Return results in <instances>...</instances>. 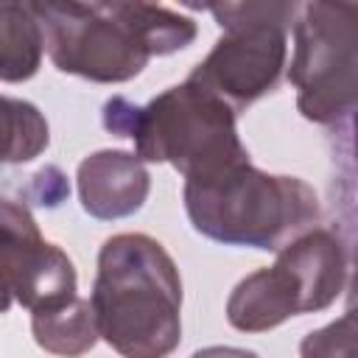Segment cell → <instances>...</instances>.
<instances>
[{
	"label": "cell",
	"instance_id": "1",
	"mask_svg": "<svg viewBox=\"0 0 358 358\" xmlns=\"http://www.w3.org/2000/svg\"><path fill=\"white\" fill-rule=\"evenodd\" d=\"M31 8L53 67L95 84L131 81L151 56L185 50L199 34L190 17L154 3L45 0Z\"/></svg>",
	"mask_w": 358,
	"mask_h": 358
},
{
	"label": "cell",
	"instance_id": "2",
	"mask_svg": "<svg viewBox=\"0 0 358 358\" xmlns=\"http://www.w3.org/2000/svg\"><path fill=\"white\" fill-rule=\"evenodd\" d=\"M90 302L120 358H168L182 341V277L151 235L120 232L101 246Z\"/></svg>",
	"mask_w": 358,
	"mask_h": 358
},
{
	"label": "cell",
	"instance_id": "3",
	"mask_svg": "<svg viewBox=\"0 0 358 358\" xmlns=\"http://www.w3.org/2000/svg\"><path fill=\"white\" fill-rule=\"evenodd\" d=\"M185 213L196 232L224 246L280 252L316 227V190L299 176L266 173L249 159L185 179Z\"/></svg>",
	"mask_w": 358,
	"mask_h": 358
},
{
	"label": "cell",
	"instance_id": "4",
	"mask_svg": "<svg viewBox=\"0 0 358 358\" xmlns=\"http://www.w3.org/2000/svg\"><path fill=\"white\" fill-rule=\"evenodd\" d=\"M350 280L347 246L336 229L313 227L277 252L274 266L243 277L227 299V322L241 333H266L291 316L330 308Z\"/></svg>",
	"mask_w": 358,
	"mask_h": 358
},
{
	"label": "cell",
	"instance_id": "5",
	"mask_svg": "<svg viewBox=\"0 0 358 358\" xmlns=\"http://www.w3.org/2000/svg\"><path fill=\"white\" fill-rule=\"evenodd\" d=\"M126 137L134 140V154L143 162H168L185 179L249 159L238 137L235 109L190 78L137 106Z\"/></svg>",
	"mask_w": 358,
	"mask_h": 358
},
{
	"label": "cell",
	"instance_id": "6",
	"mask_svg": "<svg viewBox=\"0 0 358 358\" xmlns=\"http://www.w3.org/2000/svg\"><path fill=\"white\" fill-rule=\"evenodd\" d=\"M207 11L221 25L213 50L190 70V81L227 101L235 112L268 95L282 76L288 31L299 3H218Z\"/></svg>",
	"mask_w": 358,
	"mask_h": 358
},
{
	"label": "cell",
	"instance_id": "7",
	"mask_svg": "<svg viewBox=\"0 0 358 358\" xmlns=\"http://www.w3.org/2000/svg\"><path fill=\"white\" fill-rule=\"evenodd\" d=\"M288 81L310 123H336L358 112V3H305L294 25Z\"/></svg>",
	"mask_w": 358,
	"mask_h": 358
},
{
	"label": "cell",
	"instance_id": "8",
	"mask_svg": "<svg viewBox=\"0 0 358 358\" xmlns=\"http://www.w3.org/2000/svg\"><path fill=\"white\" fill-rule=\"evenodd\" d=\"M0 271L3 310L14 302L25 310H53L78 296L76 266L64 249L45 241L28 204L3 199L0 204Z\"/></svg>",
	"mask_w": 358,
	"mask_h": 358
},
{
	"label": "cell",
	"instance_id": "9",
	"mask_svg": "<svg viewBox=\"0 0 358 358\" xmlns=\"http://www.w3.org/2000/svg\"><path fill=\"white\" fill-rule=\"evenodd\" d=\"M76 185L84 213L98 221H117L143 210L151 176L134 151L101 148L81 159Z\"/></svg>",
	"mask_w": 358,
	"mask_h": 358
},
{
	"label": "cell",
	"instance_id": "10",
	"mask_svg": "<svg viewBox=\"0 0 358 358\" xmlns=\"http://www.w3.org/2000/svg\"><path fill=\"white\" fill-rule=\"evenodd\" d=\"M31 333L36 347L62 358H78L90 352L101 338L95 308L84 296H76L53 310L31 313Z\"/></svg>",
	"mask_w": 358,
	"mask_h": 358
},
{
	"label": "cell",
	"instance_id": "11",
	"mask_svg": "<svg viewBox=\"0 0 358 358\" xmlns=\"http://www.w3.org/2000/svg\"><path fill=\"white\" fill-rule=\"evenodd\" d=\"M45 31L31 3L0 6V78L6 84L28 81L42 62Z\"/></svg>",
	"mask_w": 358,
	"mask_h": 358
},
{
	"label": "cell",
	"instance_id": "12",
	"mask_svg": "<svg viewBox=\"0 0 358 358\" xmlns=\"http://www.w3.org/2000/svg\"><path fill=\"white\" fill-rule=\"evenodd\" d=\"M3 131H6V145H3L6 165L28 162L39 157L50 143L45 115L31 101L11 95L3 98Z\"/></svg>",
	"mask_w": 358,
	"mask_h": 358
},
{
	"label": "cell",
	"instance_id": "13",
	"mask_svg": "<svg viewBox=\"0 0 358 358\" xmlns=\"http://www.w3.org/2000/svg\"><path fill=\"white\" fill-rule=\"evenodd\" d=\"M302 358H358V305L336 322L310 330L299 344Z\"/></svg>",
	"mask_w": 358,
	"mask_h": 358
},
{
	"label": "cell",
	"instance_id": "14",
	"mask_svg": "<svg viewBox=\"0 0 358 358\" xmlns=\"http://www.w3.org/2000/svg\"><path fill=\"white\" fill-rule=\"evenodd\" d=\"M31 179H34V182H31L28 196H31V199H36V204L56 207V204H62V201L70 196V185H67L64 173H62L59 168H53V165H48V168H42V171H36Z\"/></svg>",
	"mask_w": 358,
	"mask_h": 358
},
{
	"label": "cell",
	"instance_id": "15",
	"mask_svg": "<svg viewBox=\"0 0 358 358\" xmlns=\"http://www.w3.org/2000/svg\"><path fill=\"white\" fill-rule=\"evenodd\" d=\"M190 358H260V355L252 352V350H243V347L213 344V347H201V350H196Z\"/></svg>",
	"mask_w": 358,
	"mask_h": 358
},
{
	"label": "cell",
	"instance_id": "16",
	"mask_svg": "<svg viewBox=\"0 0 358 358\" xmlns=\"http://www.w3.org/2000/svg\"><path fill=\"white\" fill-rule=\"evenodd\" d=\"M358 305V243L352 249V263H350V280H347V308Z\"/></svg>",
	"mask_w": 358,
	"mask_h": 358
},
{
	"label": "cell",
	"instance_id": "17",
	"mask_svg": "<svg viewBox=\"0 0 358 358\" xmlns=\"http://www.w3.org/2000/svg\"><path fill=\"white\" fill-rule=\"evenodd\" d=\"M352 157H355V182H358V112L352 115Z\"/></svg>",
	"mask_w": 358,
	"mask_h": 358
}]
</instances>
